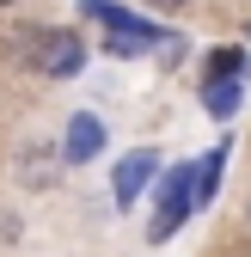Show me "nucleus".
<instances>
[{
  "label": "nucleus",
  "mask_w": 251,
  "mask_h": 257,
  "mask_svg": "<svg viewBox=\"0 0 251 257\" xmlns=\"http://www.w3.org/2000/svg\"><path fill=\"white\" fill-rule=\"evenodd\" d=\"M19 49H25V61H31V68H37V74H49V80L80 74V61H86L80 31H19Z\"/></svg>",
  "instance_id": "nucleus-1"
},
{
  "label": "nucleus",
  "mask_w": 251,
  "mask_h": 257,
  "mask_svg": "<svg viewBox=\"0 0 251 257\" xmlns=\"http://www.w3.org/2000/svg\"><path fill=\"white\" fill-rule=\"evenodd\" d=\"M190 190H196V178H190V166L166 178V190H160V214H153V227H147L153 239H166V233L178 227V220L190 214Z\"/></svg>",
  "instance_id": "nucleus-2"
},
{
  "label": "nucleus",
  "mask_w": 251,
  "mask_h": 257,
  "mask_svg": "<svg viewBox=\"0 0 251 257\" xmlns=\"http://www.w3.org/2000/svg\"><path fill=\"white\" fill-rule=\"evenodd\" d=\"M98 147H104L98 116H74V122H68V147H61V153H68V159H92Z\"/></svg>",
  "instance_id": "nucleus-3"
},
{
  "label": "nucleus",
  "mask_w": 251,
  "mask_h": 257,
  "mask_svg": "<svg viewBox=\"0 0 251 257\" xmlns=\"http://www.w3.org/2000/svg\"><path fill=\"white\" fill-rule=\"evenodd\" d=\"M153 166H160L153 153H135V159H122V166H116V196H122V202H135V190L153 178Z\"/></svg>",
  "instance_id": "nucleus-4"
},
{
  "label": "nucleus",
  "mask_w": 251,
  "mask_h": 257,
  "mask_svg": "<svg viewBox=\"0 0 251 257\" xmlns=\"http://www.w3.org/2000/svg\"><path fill=\"white\" fill-rule=\"evenodd\" d=\"M239 68H245V55H239V49H208V86L239 80Z\"/></svg>",
  "instance_id": "nucleus-5"
},
{
  "label": "nucleus",
  "mask_w": 251,
  "mask_h": 257,
  "mask_svg": "<svg viewBox=\"0 0 251 257\" xmlns=\"http://www.w3.org/2000/svg\"><path fill=\"white\" fill-rule=\"evenodd\" d=\"M208 110H214V116H233V110H239V80L208 86Z\"/></svg>",
  "instance_id": "nucleus-6"
},
{
  "label": "nucleus",
  "mask_w": 251,
  "mask_h": 257,
  "mask_svg": "<svg viewBox=\"0 0 251 257\" xmlns=\"http://www.w3.org/2000/svg\"><path fill=\"white\" fill-rule=\"evenodd\" d=\"M221 159H227V147H214V153H208V166L196 172V196H202V202L214 196V184H221Z\"/></svg>",
  "instance_id": "nucleus-7"
},
{
  "label": "nucleus",
  "mask_w": 251,
  "mask_h": 257,
  "mask_svg": "<svg viewBox=\"0 0 251 257\" xmlns=\"http://www.w3.org/2000/svg\"><path fill=\"white\" fill-rule=\"evenodd\" d=\"M147 7H160V13H178V7H190V0H147Z\"/></svg>",
  "instance_id": "nucleus-8"
},
{
  "label": "nucleus",
  "mask_w": 251,
  "mask_h": 257,
  "mask_svg": "<svg viewBox=\"0 0 251 257\" xmlns=\"http://www.w3.org/2000/svg\"><path fill=\"white\" fill-rule=\"evenodd\" d=\"M0 7H13V0H0Z\"/></svg>",
  "instance_id": "nucleus-9"
}]
</instances>
